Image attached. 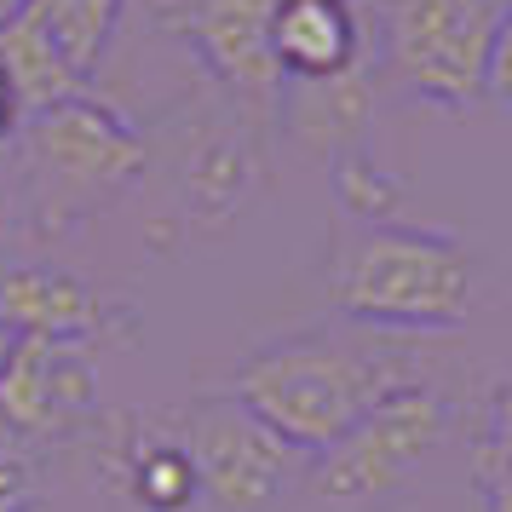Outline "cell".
I'll return each instance as SVG.
<instances>
[{
  "label": "cell",
  "instance_id": "cell-7",
  "mask_svg": "<svg viewBox=\"0 0 512 512\" xmlns=\"http://www.w3.org/2000/svg\"><path fill=\"white\" fill-rule=\"evenodd\" d=\"M173 438L185 443L190 466H196V489L202 501L219 512H265L277 507L282 495L294 489V478L305 472V455L259 426L242 403L213 397L196 403L179 426H167Z\"/></svg>",
  "mask_w": 512,
  "mask_h": 512
},
{
  "label": "cell",
  "instance_id": "cell-11",
  "mask_svg": "<svg viewBox=\"0 0 512 512\" xmlns=\"http://www.w3.org/2000/svg\"><path fill=\"white\" fill-rule=\"evenodd\" d=\"M277 121L288 127V139L340 162L351 150H363V133L374 121V70L369 58H357L351 70L328 75V81H282Z\"/></svg>",
  "mask_w": 512,
  "mask_h": 512
},
{
  "label": "cell",
  "instance_id": "cell-3",
  "mask_svg": "<svg viewBox=\"0 0 512 512\" xmlns=\"http://www.w3.org/2000/svg\"><path fill=\"white\" fill-rule=\"evenodd\" d=\"M328 300L374 334H438L461 328L478 300V254L449 231L363 225L334 248Z\"/></svg>",
  "mask_w": 512,
  "mask_h": 512
},
{
  "label": "cell",
  "instance_id": "cell-13",
  "mask_svg": "<svg viewBox=\"0 0 512 512\" xmlns=\"http://www.w3.org/2000/svg\"><path fill=\"white\" fill-rule=\"evenodd\" d=\"M127 489L144 512H190L202 501L196 489V466H190L185 443L167 426H156L150 438H139L127 449Z\"/></svg>",
  "mask_w": 512,
  "mask_h": 512
},
{
  "label": "cell",
  "instance_id": "cell-2",
  "mask_svg": "<svg viewBox=\"0 0 512 512\" xmlns=\"http://www.w3.org/2000/svg\"><path fill=\"white\" fill-rule=\"evenodd\" d=\"M357 24H363L369 70L392 81L403 98L438 104V110L512 98L507 0H369Z\"/></svg>",
  "mask_w": 512,
  "mask_h": 512
},
{
  "label": "cell",
  "instance_id": "cell-12",
  "mask_svg": "<svg viewBox=\"0 0 512 512\" xmlns=\"http://www.w3.org/2000/svg\"><path fill=\"white\" fill-rule=\"evenodd\" d=\"M271 58L282 81H328L363 58L357 0H277Z\"/></svg>",
  "mask_w": 512,
  "mask_h": 512
},
{
  "label": "cell",
  "instance_id": "cell-1",
  "mask_svg": "<svg viewBox=\"0 0 512 512\" xmlns=\"http://www.w3.org/2000/svg\"><path fill=\"white\" fill-rule=\"evenodd\" d=\"M409 351L386 340H351V334H288L277 346H259L231 380V403H242L259 426H271L305 461L346 438L357 420L397 386H409Z\"/></svg>",
  "mask_w": 512,
  "mask_h": 512
},
{
  "label": "cell",
  "instance_id": "cell-4",
  "mask_svg": "<svg viewBox=\"0 0 512 512\" xmlns=\"http://www.w3.org/2000/svg\"><path fill=\"white\" fill-rule=\"evenodd\" d=\"M18 139H24V208L35 236H75L150 162L139 127L93 93L29 110L18 121Z\"/></svg>",
  "mask_w": 512,
  "mask_h": 512
},
{
  "label": "cell",
  "instance_id": "cell-17",
  "mask_svg": "<svg viewBox=\"0 0 512 512\" xmlns=\"http://www.w3.org/2000/svg\"><path fill=\"white\" fill-rule=\"evenodd\" d=\"M18 121H24V104H18V93H12L6 70H0V139H12V133H18Z\"/></svg>",
  "mask_w": 512,
  "mask_h": 512
},
{
  "label": "cell",
  "instance_id": "cell-16",
  "mask_svg": "<svg viewBox=\"0 0 512 512\" xmlns=\"http://www.w3.org/2000/svg\"><path fill=\"white\" fill-rule=\"evenodd\" d=\"M0 512H35V478L24 461L0 455Z\"/></svg>",
  "mask_w": 512,
  "mask_h": 512
},
{
  "label": "cell",
  "instance_id": "cell-9",
  "mask_svg": "<svg viewBox=\"0 0 512 512\" xmlns=\"http://www.w3.org/2000/svg\"><path fill=\"white\" fill-rule=\"evenodd\" d=\"M0 420L35 443H64L98 420V380L87 346L6 340L0 351Z\"/></svg>",
  "mask_w": 512,
  "mask_h": 512
},
{
  "label": "cell",
  "instance_id": "cell-8",
  "mask_svg": "<svg viewBox=\"0 0 512 512\" xmlns=\"http://www.w3.org/2000/svg\"><path fill=\"white\" fill-rule=\"evenodd\" d=\"M271 12L277 0H156V24L196 52V64L231 93L248 127H271L282 98Z\"/></svg>",
  "mask_w": 512,
  "mask_h": 512
},
{
  "label": "cell",
  "instance_id": "cell-15",
  "mask_svg": "<svg viewBox=\"0 0 512 512\" xmlns=\"http://www.w3.org/2000/svg\"><path fill=\"white\" fill-rule=\"evenodd\" d=\"M334 190H340V202H346L363 225H386L392 208H397V185L380 173V167H369L363 150H351V156L334 162Z\"/></svg>",
  "mask_w": 512,
  "mask_h": 512
},
{
  "label": "cell",
  "instance_id": "cell-6",
  "mask_svg": "<svg viewBox=\"0 0 512 512\" xmlns=\"http://www.w3.org/2000/svg\"><path fill=\"white\" fill-rule=\"evenodd\" d=\"M121 12L127 0H12L0 12V70L24 116L87 93L116 41Z\"/></svg>",
  "mask_w": 512,
  "mask_h": 512
},
{
  "label": "cell",
  "instance_id": "cell-10",
  "mask_svg": "<svg viewBox=\"0 0 512 512\" xmlns=\"http://www.w3.org/2000/svg\"><path fill=\"white\" fill-rule=\"evenodd\" d=\"M0 334L6 340H70L104 346L133 334V305L104 300L70 271L52 265H6L0 271Z\"/></svg>",
  "mask_w": 512,
  "mask_h": 512
},
{
  "label": "cell",
  "instance_id": "cell-5",
  "mask_svg": "<svg viewBox=\"0 0 512 512\" xmlns=\"http://www.w3.org/2000/svg\"><path fill=\"white\" fill-rule=\"evenodd\" d=\"M443 432H449V403L426 380H409V386L380 397L346 438H334L323 455H311L305 478L328 507L363 512L374 501H386L443 443Z\"/></svg>",
  "mask_w": 512,
  "mask_h": 512
},
{
  "label": "cell",
  "instance_id": "cell-14",
  "mask_svg": "<svg viewBox=\"0 0 512 512\" xmlns=\"http://www.w3.org/2000/svg\"><path fill=\"white\" fill-rule=\"evenodd\" d=\"M472 489L484 512H507V455H512V432H507V386H489L484 420L472 432Z\"/></svg>",
  "mask_w": 512,
  "mask_h": 512
}]
</instances>
